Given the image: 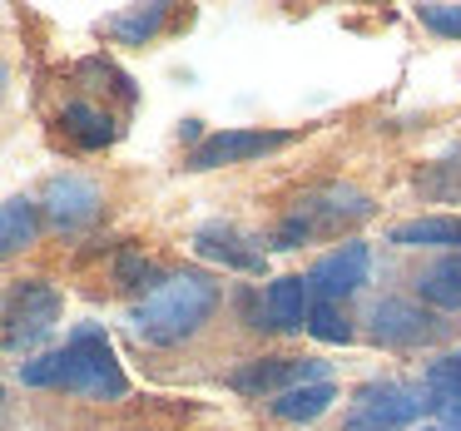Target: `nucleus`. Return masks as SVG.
<instances>
[{
    "mask_svg": "<svg viewBox=\"0 0 461 431\" xmlns=\"http://www.w3.org/2000/svg\"><path fill=\"white\" fill-rule=\"evenodd\" d=\"M367 273H372L367 243L348 238V243H338L332 253H322V258L312 263L308 283H312V292H318L322 302H338V298H352V292L367 283Z\"/></svg>",
    "mask_w": 461,
    "mask_h": 431,
    "instance_id": "8",
    "label": "nucleus"
},
{
    "mask_svg": "<svg viewBox=\"0 0 461 431\" xmlns=\"http://www.w3.org/2000/svg\"><path fill=\"white\" fill-rule=\"evenodd\" d=\"M60 387H70L75 397H90V401H120L130 391V377H124L104 328L80 322L70 332V342L60 347Z\"/></svg>",
    "mask_w": 461,
    "mask_h": 431,
    "instance_id": "2",
    "label": "nucleus"
},
{
    "mask_svg": "<svg viewBox=\"0 0 461 431\" xmlns=\"http://www.w3.org/2000/svg\"><path fill=\"white\" fill-rule=\"evenodd\" d=\"M312 382H328V362H318V357H303V362L268 357V362H249V367L229 372V387L243 391V397H283V391L312 387Z\"/></svg>",
    "mask_w": 461,
    "mask_h": 431,
    "instance_id": "5",
    "label": "nucleus"
},
{
    "mask_svg": "<svg viewBox=\"0 0 461 431\" xmlns=\"http://www.w3.org/2000/svg\"><path fill=\"white\" fill-rule=\"evenodd\" d=\"M357 411L387 421V427H407V421H417L421 411H427V397L397 387V382H372V387L357 391Z\"/></svg>",
    "mask_w": 461,
    "mask_h": 431,
    "instance_id": "12",
    "label": "nucleus"
},
{
    "mask_svg": "<svg viewBox=\"0 0 461 431\" xmlns=\"http://www.w3.org/2000/svg\"><path fill=\"white\" fill-rule=\"evenodd\" d=\"M308 332L318 342H352V328L348 322L338 318V308H332V302H312V312H308Z\"/></svg>",
    "mask_w": 461,
    "mask_h": 431,
    "instance_id": "20",
    "label": "nucleus"
},
{
    "mask_svg": "<svg viewBox=\"0 0 461 431\" xmlns=\"http://www.w3.org/2000/svg\"><path fill=\"white\" fill-rule=\"evenodd\" d=\"M293 144V134L283 130H223V134H209L199 149L189 154V169H223V164H243V159H263V154Z\"/></svg>",
    "mask_w": 461,
    "mask_h": 431,
    "instance_id": "7",
    "label": "nucleus"
},
{
    "mask_svg": "<svg viewBox=\"0 0 461 431\" xmlns=\"http://www.w3.org/2000/svg\"><path fill=\"white\" fill-rule=\"evenodd\" d=\"M372 219V199L362 189L348 184H328V189H312L298 199V209L283 219V229L273 233V248H298V243L318 238V233H342L352 223Z\"/></svg>",
    "mask_w": 461,
    "mask_h": 431,
    "instance_id": "3",
    "label": "nucleus"
},
{
    "mask_svg": "<svg viewBox=\"0 0 461 431\" xmlns=\"http://www.w3.org/2000/svg\"><path fill=\"white\" fill-rule=\"evenodd\" d=\"M417 292L441 312H461V253H447L417 273Z\"/></svg>",
    "mask_w": 461,
    "mask_h": 431,
    "instance_id": "15",
    "label": "nucleus"
},
{
    "mask_svg": "<svg viewBox=\"0 0 461 431\" xmlns=\"http://www.w3.org/2000/svg\"><path fill=\"white\" fill-rule=\"evenodd\" d=\"M338 401V391H332V382H312V387H298V391H283V397H273V417L283 421H318L322 411Z\"/></svg>",
    "mask_w": 461,
    "mask_h": 431,
    "instance_id": "16",
    "label": "nucleus"
},
{
    "mask_svg": "<svg viewBox=\"0 0 461 431\" xmlns=\"http://www.w3.org/2000/svg\"><path fill=\"white\" fill-rule=\"evenodd\" d=\"M213 308H219V283L209 273H174L130 312V332L149 347H174L194 337L213 318Z\"/></svg>",
    "mask_w": 461,
    "mask_h": 431,
    "instance_id": "1",
    "label": "nucleus"
},
{
    "mask_svg": "<svg viewBox=\"0 0 461 431\" xmlns=\"http://www.w3.org/2000/svg\"><path fill=\"white\" fill-rule=\"evenodd\" d=\"M35 229H41V203L11 199L0 209V248L5 253H21L25 243H35Z\"/></svg>",
    "mask_w": 461,
    "mask_h": 431,
    "instance_id": "17",
    "label": "nucleus"
},
{
    "mask_svg": "<svg viewBox=\"0 0 461 431\" xmlns=\"http://www.w3.org/2000/svg\"><path fill=\"white\" fill-rule=\"evenodd\" d=\"M159 25H164V5H140V11L114 15L110 35H114V40H124V45H144V40L159 35Z\"/></svg>",
    "mask_w": 461,
    "mask_h": 431,
    "instance_id": "19",
    "label": "nucleus"
},
{
    "mask_svg": "<svg viewBox=\"0 0 461 431\" xmlns=\"http://www.w3.org/2000/svg\"><path fill=\"white\" fill-rule=\"evenodd\" d=\"M367 322H372V337L387 342V347H421V342H441L451 332V322L431 318L417 302H402V298H382Z\"/></svg>",
    "mask_w": 461,
    "mask_h": 431,
    "instance_id": "6",
    "label": "nucleus"
},
{
    "mask_svg": "<svg viewBox=\"0 0 461 431\" xmlns=\"http://www.w3.org/2000/svg\"><path fill=\"white\" fill-rule=\"evenodd\" d=\"M60 322V292L50 283H21L11 292V308H5V347L25 352L35 342L50 337V328Z\"/></svg>",
    "mask_w": 461,
    "mask_h": 431,
    "instance_id": "4",
    "label": "nucleus"
},
{
    "mask_svg": "<svg viewBox=\"0 0 461 431\" xmlns=\"http://www.w3.org/2000/svg\"><path fill=\"white\" fill-rule=\"evenodd\" d=\"M65 124H70V134L85 144V149H104V144L120 134V124H114L110 114L90 110V104H65Z\"/></svg>",
    "mask_w": 461,
    "mask_h": 431,
    "instance_id": "18",
    "label": "nucleus"
},
{
    "mask_svg": "<svg viewBox=\"0 0 461 431\" xmlns=\"http://www.w3.org/2000/svg\"><path fill=\"white\" fill-rule=\"evenodd\" d=\"M41 209L50 213V223L60 233H75L100 213V189H95L90 179H80V174H55V179L45 184Z\"/></svg>",
    "mask_w": 461,
    "mask_h": 431,
    "instance_id": "9",
    "label": "nucleus"
},
{
    "mask_svg": "<svg viewBox=\"0 0 461 431\" xmlns=\"http://www.w3.org/2000/svg\"><path fill=\"white\" fill-rule=\"evenodd\" d=\"M427 431H441V427H427Z\"/></svg>",
    "mask_w": 461,
    "mask_h": 431,
    "instance_id": "24",
    "label": "nucleus"
},
{
    "mask_svg": "<svg viewBox=\"0 0 461 431\" xmlns=\"http://www.w3.org/2000/svg\"><path fill=\"white\" fill-rule=\"evenodd\" d=\"M392 243L397 248H447L461 253V219L456 213H427V219H411L392 229Z\"/></svg>",
    "mask_w": 461,
    "mask_h": 431,
    "instance_id": "14",
    "label": "nucleus"
},
{
    "mask_svg": "<svg viewBox=\"0 0 461 431\" xmlns=\"http://www.w3.org/2000/svg\"><path fill=\"white\" fill-rule=\"evenodd\" d=\"M312 283H303V278H278V283H268V292H263V322L258 328H283V332H293V328H308V312H312Z\"/></svg>",
    "mask_w": 461,
    "mask_h": 431,
    "instance_id": "11",
    "label": "nucleus"
},
{
    "mask_svg": "<svg viewBox=\"0 0 461 431\" xmlns=\"http://www.w3.org/2000/svg\"><path fill=\"white\" fill-rule=\"evenodd\" d=\"M417 21L427 25V31L447 35V40H461V5H451V0H431V5H417Z\"/></svg>",
    "mask_w": 461,
    "mask_h": 431,
    "instance_id": "21",
    "label": "nucleus"
},
{
    "mask_svg": "<svg viewBox=\"0 0 461 431\" xmlns=\"http://www.w3.org/2000/svg\"><path fill=\"white\" fill-rule=\"evenodd\" d=\"M342 431H397V427H387V421L367 417V411H352V417H348V427H342Z\"/></svg>",
    "mask_w": 461,
    "mask_h": 431,
    "instance_id": "23",
    "label": "nucleus"
},
{
    "mask_svg": "<svg viewBox=\"0 0 461 431\" xmlns=\"http://www.w3.org/2000/svg\"><path fill=\"white\" fill-rule=\"evenodd\" d=\"M427 411H437L451 431H461V352L427 367Z\"/></svg>",
    "mask_w": 461,
    "mask_h": 431,
    "instance_id": "13",
    "label": "nucleus"
},
{
    "mask_svg": "<svg viewBox=\"0 0 461 431\" xmlns=\"http://www.w3.org/2000/svg\"><path fill=\"white\" fill-rule=\"evenodd\" d=\"M243 233L229 229V223H203L199 233H194V253L209 263H223V268L233 273H263V248H243Z\"/></svg>",
    "mask_w": 461,
    "mask_h": 431,
    "instance_id": "10",
    "label": "nucleus"
},
{
    "mask_svg": "<svg viewBox=\"0 0 461 431\" xmlns=\"http://www.w3.org/2000/svg\"><path fill=\"white\" fill-rule=\"evenodd\" d=\"M15 377H21L25 387H60V352H45V357L21 362Z\"/></svg>",
    "mask_w": 461,
    "mask_h": 431,
    "instance_id": "22",
    "label": "nucleus"
}]
</instances>
